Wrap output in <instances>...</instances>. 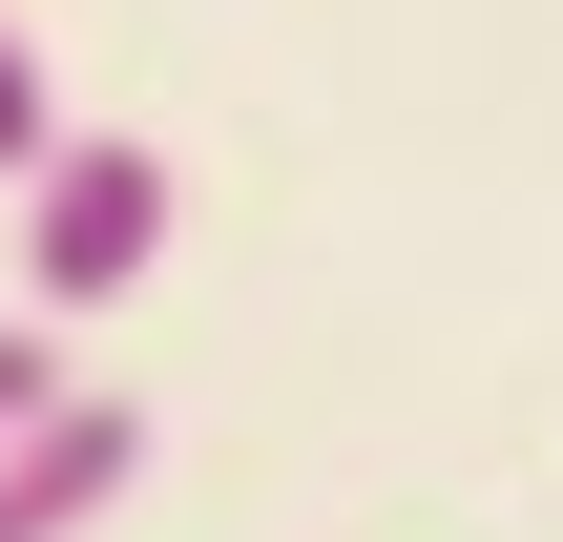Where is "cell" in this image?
<instances>
[{
    "label": "cell",
    "instance_id": "6da1fadb",
    "mask_svg": "<svg viewBox=\"0 0 563 542\" xmlns=\"http://www.w3.org/2000/svg\"><path fill=\"white\" fill-rule=\"evenodd\" d=\"M146 272H167V146L42 125V167H21V292L42 313H125Z\"/></svg>",
    "mask_w": 563,
    "mask_h": 542
},
{
    "label": "cell",
    "instance_id": "7a4b0ae2",
    "mask_svg": "<svg viewBox=\"0 0 563 542\" xmlns=\"http://www.w3.org/2000/svg\"><path fill=\"white\" fill-rule=\"evenodd\" d=\"M125 480H146V418H125V397L42 376V397L0 418V542H84V522H125Z\"/></svg>",
    "mask_w": 563,
    "mask_h": 542
},
{
    "label": "cell",
    "instance_id": "3957f363",
    "mask_svg": "<svg viewBox=\"0 0 563 542\" xmlns=\"http://www.w3.org/2000/svg\"><path fill=\"white\" fill-rule=\"evenodd\" d=\"M42 125H63V104H42V42H21V21H0V188H21V167H42Z\"/></svg>",
    "mask_w": 563,
    "mask_h": 542
},
{
    "label": "cell",
    "instance_id": "277c9868",
    "mask_svg": "<svg viewBox=\"0 0 563 542\" xmlns=\"http://www.w3.org/2000/svg\"><path fill=\"white\" fill-rule=\"evenodd\" d=\"M42 376H63V355H42V334H0V418H21V397H42Z\"/></svg>",
    "mask_w": 563,
    "mask_h": 542
}]
</instances>
